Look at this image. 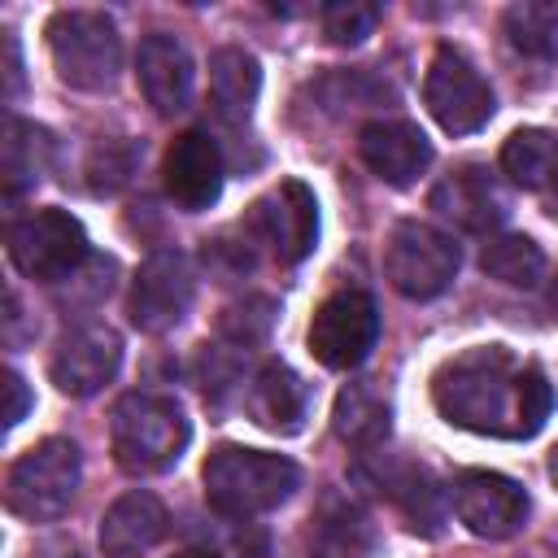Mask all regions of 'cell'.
<instances>
[{
    "instance_id": "4dcf8cb0",
    "label": "cell",
    "mask_w": 558,
    "mask_h": 558,
    "mask_svg": "<svg viewBox=\"0 0 558 558\" xmlns=\"http://www.w3.org/2000/svg\"><path fill=\"white\" fill-rule=\"evenodd\" d=\"M205 266L222 279V283H231V279H244L248 270H253V248L240 240V244H231L227 235H218V240H205Z\"/></svg>"
},
{
    "instance_id": "74e56055",
    "label": "cell",
    "mask_w": 558,
    "mask_h": 558,
    "mask_svg": "<svg viewBox=\"0 0 558 558\" xmlns=\"http://www.w3.org/2000/svg\"><path fill=\"white\" fill-rule=\"evenodd\" d=\"M549 214H554V218H558V201H554V205H549Z\"/></svg>"
},
{
    "instance_id": "f546056e",
    "label": "cell",
    "mask_w": 558,
    "mask_h": 558,
    "mask_svg": "<svg viewBox=\"0 0 558 558\" xmlns=\"http://www.w3.org/2000/svg\"><path fill=\"white\" fill-rule=\"evenodd\" d=\"M131 166H135V144L126 140H105L92 161H87V174H92V192H113L131 179Z\"/></svg>"
},
{
    "instance_id": "44dd1931",
    "label": "cell",
    "mask_w": 558,
    "mask_h": 558,
    "mask_svg": "<svg viewBox=\"0 0 558 558\" xmlns=\"http://www.w3.org/2000/svg\"><path fill=\"white\" fill-rule=\"evenodd\" d=\"M379 493H388V501L405 514V523L423 536H436L445 523V493L432 480L427 466L418 462H388L379 471Z\"/></svg>"
},
{
    "instance_id": "484cf974",
    "label": "cell",
    "mask_w": 558,
    "mask_h": 558,
    "mask_svg": "<svg viewBox=\"0 0 558 558\" xmlns=\"http://www.w3.org/2000/svg\"><path fill=\"white\" fill-rule=\"evenodd\" d=\"M480 266L488 279L510 283V288H536L545 275V253L527 235H497L484 244Z\"/></svg>"
},
{
    "instance_id": "1f68e13d",
    "label": "cell",
    "mask_w": 558,
    "mask_h": 558,
    "mask_svg": "<svg viewBox=\"0 0 558 558\" xmlns=\"http://www.w3.org/2000/svg\"><path fill=\"white\" fill-rule=\"evenodd\" d=\"M4 392H9V405H4V427H17L31 410V392H26V379L17 371H4Z\"/></svg>"
},
{
    "instance_id": "83f0119b",
    "label": "cell",
    "mask_w": 558,
    "mask_h": 558,
    "mask_svg": "<svg viewBox=\"0 0 558 558\" xmlns=\"http://www.w3.org/2000/svg\"><path fill=\"white\" fill-rule=\"evenodd\" d=\"M275 314H279V301H270V296H244V301H235V305L222 310L218 331H222L231 344L253 349V344H262V340L270 336Z\"/></svg>"
},
{
    "instance_id": "d590c367",
    "label": "cell",
    "mask_w": 558,
    "mask_h": 558,
    "mask_svg": "<svg viewBox=\"0 0 558 558\" xmlns=\"http://www.w3.org/2000/svg\"><path fill=\"white\" fill-rule=\"evenodd\" d=\"M549 475H554V484H558V445H554V453H549Z\"/></svg>"
},
{
    "instance_id": "e575fe53",
    "label": "cell",
    "mask_w": 558,
    "mask_h": 558,
    "mask_svg": "<svg viewBox=\"0 0 558 558\" xmlns=\"http://www.w3.org/2000/svg\"><path fill=\"white\" fill-rule=\"evenodd\" d=\"M174 558H218V554H209V549H183V554H174Z\"/></svg>"
},
{
    "instance_id": "d6a6232c",
    "label": "cell",
    "mask_w": 558,
    "mask_h": 558,
    "mask_svg": "<svg viewBox=\"0 0 558 558\" xmlns=\"http://www.w3.org/2000/svg\"><path fill=\"white\" fill-rule=\"evenodd\" d=\"M4 52H9V100H13L17 87H22V57H17V39L13 35H4Z\"/></svg>"
},
{
    "instance_id": "836d02e7",
    "label": "cell",
    "mask_w": 558,
    "mask_h": 558,
    "mask_svg": "<svg viewBox=\"0 0 558 558\" xmlns=\"http://www.w3.org/2000/svg\"><path fill=\"white\" fill-rule=\"evenodd\" d=\"M31 558H78V554H74V545H65V541H52V545H39V549H31Z\"/></svg>"
},
{
    "instance_id": "6da1fadb",
    "label": "cell",
    "mask_w": 558,
    "mask_h": 558,
    "mask_svg": "<svg viewBox=\"0 0 558 558\" xmlns=\"http://www.w3.org/2000/svg\"><path fill=\"white\" fill-rule=\"evenodd\" d=\"M436 410L480 436H536L554 410V388L536 362H514L506 344H475L432 375Z\"/></svg>"
},
{
    "instance_id": "2e32d148",
    "label": "cell",
    "mask_w": 558,
    "mask_h": 558,
    "mask_svg": "<svg viewBox=\"0 0 558 558\" xmlns=\"http://www.w3.org/2000/svg\"><path fill=\"white\" fill-rule=\"evenodd\" d=\"M357 153L371 166V174L392 183V187H410L432 166L427 135L414 122H405V118H375V122H366L362 135H357Z\"/></svg>"
},
{
    "instance_id": "ffe728a7",
    "label": "cell",
    "mask_w": 558,
    "mask_h": 558,
    "mask_svg": "<svg viewBox=\"0 0 558 558\" xmlns=\"http://www.w3.org/2000/svg\"><path fill=\"white\" fill-rule=\"evenodd\" d=\"M310 549L314 558H371L375 554V523L349 497H323L318 514L310 519Z\"/></svg>"
},
{
    "instance_id": "3957f363",
    "label": "cell",
    "mask_w": 558,
    "mask_h": 558,
    "mask_svg": "<svg viewBox=\"0 0 558 558\" xmlns=\"http://www.w3.org/2000/svg\"><path fill=\"white\" fill-rule=\"evenodd\" d=\"M109 440H113V458H118L122 471L161 475L183 458V449L192 440V427H187V414L170 397L131 392L113 405Z\"/></svg>"
},
{
    "instance_id": "9c48e42d",
    "label": "cell",
    "mask_w": 558,
    "mask_h": 558,
    "mask_svg": "<svg viewBox=\"0 0 558 558\" xmlns=\"http://www.w3.org/2000/svg\"><path fill=\"white\" fill-rule=\"evenodd\" d=\"M423 105L427 113L449 131V135H466V131H480L497 100H493V87L484 83V74L449 44L436 48L432 65H427V78H423Z\"/></svg>"
},
{
    "instance_id": "7c38bea8",
    "label": "cell",
    "mask_w": 558,
    "mask_h": 558,
    "mask_svg": "<svg viewBox=\"0 0 558 558\" xmlns=\"http://www.w3.org/2000/svg\"><path fill=\"white\" fill-rule=\"evenodd\" d=\"M453 510L475 536L506 541L527 519V493L501 471H462L453 480Z\"/></svg>"
},
{
    "instance_id": "5bb4252c",
    "label": "cell",
    "mask_w": 558,
    "mask_h": 558,
    "mask_svg": "<svg viewBox=\"0 0 558 558\" xmlns=\"http://www.w3.org/2000/svg\"><path fill=\"white\" fill-rule=\"evenodd\" d=\"M432 209L440 218H449L453 227L471 231V235H488L493 227L506 222L510 214V201L497 183V174L488 166H453L436 187H432Z\"/></svg>"
},
{
    "instance_id": "d4e9b609",
    "label": "cell",
    "mask_w": 558,
    "mask_h": 558,
    "mask_svg": "<svg viewBox=\"0 0 558 558\" xmlns=\"http://www.w3.org/2000/svg\"><path fill=\"white\" fill-rule=\"evenodd\" d=\"M331 427H336V436L344 445L375 449V445H384V436L392 427V410H388V401L371 384H344L340 397H336Z\"/></svg>"
},
{
    "instance_id": "d6986e66",
    "label": "cell",
    "mask_w": 558,
    "mask_h": 558,
    "mask_svg": "<svg viewBox=\"0 0 558 558\" xmlns=\"http://www.w3.org/2000/svg\"><path fill=\"white\" fill-rule=\"evenodd\" d=\"M166 536V506L153 493L118 497L100 519V554L105 558H140Z\"/></svg>"
},
{
    "instance_id": "f1b7e54d",
    "label": "cell",
    "mask_w": 558,
    "mask_h": 558,
    "mask_svg": "<svg viewBox=\"0 0 558 558\" xmlns=\"http://www.w3.org/2000/svg\"><path fill=\"white\" fill-rule=\"evenodd\" d=\"M375 22H379V9L362 4V0H340V4L323 9V35L331 44H340V48H353L366 35H375Z\"/></svg>"
},
{
    "instance_id": "9a60e30c",
    "label": "cell",
    "mask_w": 558,
    "mask_h": 558,
    "mask_svg": "<svg viewBox=\"0 0 558 558\" xmlns=\"http://www.w3.org/2000/svg\"><path fill=\"white\" fill-rule=\"evenodd\" d=\"M161 179L179 209H187V214L209 209L222 192V153H218L214 135H205V131L174 135L161 157Z\"/></svg>"
},
{
    "instance_id": "8fae6325",
    "label": "cell",
    "mask_w": 558,
    "mask_h": 558,
    "mask_svg": "<svg viewBox=\"0 0 558 558\" xmlns=\"http://www.w3.org/2000/svg\"><path fill=\"white\" fill-rule=\"evenodd\" d=\"M192 296H196L192 262L179 248H161L140 266L131 296H126V314L140 331L157 336V331H170L174 323H183Z\"/></svg>"
},
{
    "instance_id": "ac0fdd59",
    "label": "cell",
    "mask_w": 558,
    "mask_h": 558,
    "mask_svg": "<svg viewBox=\"0 0 558 558\" xmlns=\"http://www.w3.org/2000/svg\"><path fill=\"white\" fill-rule=\"evenodd\" d=\"M244 405H248V418H253L257 427L292 436V432H301V423H305V414H310V384H305L292 366L266 362V366L253 375Z\"/></svg>"
},
{
    "instance_id": "7a4b0ae2",
    "label": "cell",
    "mask_w": 558,
    "mask_h": 558,
    "mask_svg": "<svg viewBox=\"0 0 558 558\" xmlns=\"http://www.w3.org/2000/svg\"><path fill=\"white\" fill-rule=\"evenodd\" d=\"M201 475H205L209 506L227 519L266 514V510L283 506L301 484V466L292 458L266 453V449H244V445H218L205 458Z\"/></svg>"
},
{
    "instance_id": "4316f807",
    "label": "cell",
    "mask_w": 558,
    "mask_h": 558,
    "mask_svg": "<svg viewBox=\"0 0 558 558\" xmlns=\"http://www.w3.org/2000/svg\"><path fill=\"white\" fill-rule=\"evenodd\" d=\"M506 39L523 57L549 61L558 52V9H545V4H510L506 9Z\"/></svg>"
},
{
    "instance_id": "52a82bcc",
    "label": "cell",
    "mask_w": 558,
    "mask_h": 558,
    "mask_svg": "<svg viewBox=\"0 0 558 558\" xmlns=\"http://www.w3.org/2000/svg\"><path fill=\"white\" fill-rule=\"evenodd\" d=\"M458 262H462V253H458L453 235H445L427 222H397L388 235V248H384V275L410 301L440 296L458 275Z\"/></svg>"
},
{
    "instance_id": "30bf717a",
    "label": "cell",
    "mask_w": 558,
    "mask_h": 558,
    "mask_svg": "<svg viewBox=\"0 0 558 558\" xmlns=\"http://www.w3.org/2000/svg\"><path fill=\"white\" fill-rule=\"evenodd\" d=\"M262 244H270V253L283 266H296L314 253L318 244V205L314 192L301 179H283L275 192H266L244 222Z\"/></svg>"
},
{
    "instance_id": "8992f818",
    "label": "cell",
    "mask_w": 558,
    "mask_h": 558,
    "mask_svg": "<svg viewBox=\"0 0 558 558\" xmlns=\"http://www.w3.org/2000/svg\"><path fill=\"white\" fill-rule=\"evenodd\" d=\"M9 257L26 279L61 283L78 266H87V231L65 209H31L26 218L9 222Z\"/></svg>"
},
{
    "instance_id": "8d00e7d4",
    "label": "cell",
    "mask_w": 558,
    "mask_h": 558,
    "mask_svg": "<svg viewBox=\"0 0 558 558\" xmlns=\"http://www.w3.org/2000/svg\"><path fill=\"white\" fill-rule=\"evenodd\" d=\"M549 310H554V318H558V279H554V288H549Z\"/></svg>"
},
{
    "instance_id": "4fadbf2b",
    "label": "cell",
    "mask_w": 558,
    "mask_h": 558,
    "mask_svg": "<svg viewBox=\"0 0 558 558\" xmlns=\"http://www.w3.org/2000/svg\"><path fill=\"white\" fill-rule=\"evenodd\" d=\"M118 366H122L118 331L105 323H83V327L61 336L48 375L65 397H92L118 375Z\"/></svg>"
},
{
    "instance_id": "603a6c76",
    "label": "cell",
    "mask_w": 558,
    "mask_h": 558,
    "mask_svg": "<svg viewBox=\"0 0 558 558\" xmlns=\"http://www.w3.org/2000/svg\"><path fill=\"white\" fill-rule=\"evenodd\" d=\"M501 170L523 192H549L558 187V131L523 126L501 144Z\"/></svg>"
},
{
    "instance_id": "5b68a950",
    "label": "cell",
    "mask_w": 558,
    "mask_h": 558,
    "mask_svg": "<svg viewBox=\"0 0 558 558\" xmlns=\"http://www.w3.org/2000/svg\"><path fill=\"white\" fill-rule=\"evenodd\" d=\"M48 48L61 83L78 92H105L122 70V35L113 17L92 9H61L48 22Z\"/></svg>"
},
{
    "instance_id": "e0dca14e",
    "label": "cell",
    "mask_w": 558,
    "mask_h": 558,
    "mask_svg": "<svg viewBox=\"0 0 558 558\" xmlns=\"http://www.w3.org/2000/svg\"><path fill=\"white\" fill-rule=\"evenodd\" d=\"M135 78L157 113H183L192 100V57L174 35H144L135 52Z\"/></svg>"
},
{
    "instance_id": "ba28073f",
    "label": "cell",
    "mask_w": 558,
    "mask_h": 558,
    "mask_svg": "<svg viewBox=\"0 0 558 558\" xmlns=\"http://www.w3.org/2000/svg\"><path fill=\"white\" fill-rule=\"evenodd\" d=\"M379 340V305L362 288L331 292L310 323V353L331 371H353Z\"/></svg>"
},
{
    "instance_id": "277c9868",
    "label": "cell",
    "mask_w": 558,
    "mask_h": 558,
    "mask_svg": "<svg viewBox=\"0 0 558 558\" xmlns=\"http://www.w3.org/2000/svg\"><path fill=\"white\" fill-rule=\"evenodd\" d=\"M78 480H83V458H78V445L74 440H39L31 445L4 475V506L17 514V519H31V523H48V519H61L78 493Z\"/></svg>"
},
{
    "instance_id": "cb8c5ba5",
    "label": "cell",
    "mask_w": 558,
    "mask_h": 558,
    "mask_svg": "<svg viewBox=\"0 0 558 558\" xmlns=\"http://www.w3.org/2000/svg\"><path fill=\"white\" fill-rule=\"evenodd\" d=\"M52 153H57V144L44 126H35L26 118H9V126H4V196L13 201L26 187H35L48 174Z\"/></svg>"
},
{
    "instance_id": "7402d4cb",
    "label": "cell",
    "mask_w": 558,
    "mask_h": 558,
    "mask_svg": "<svg viewBox=\"0 0 558 558\" xmlns=\"http://www.w3.org/2000/svg\"><path fill=\"white\" fill-rule=\"evenodd\" d=\"M262 92V65L244 48H218L209 57V100L227 122H244Z\"/></svg>"
}]
</instances>
